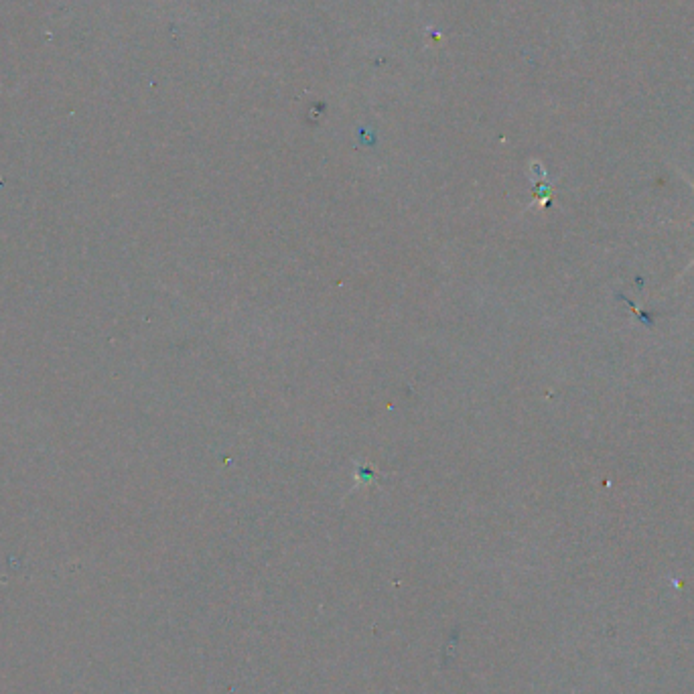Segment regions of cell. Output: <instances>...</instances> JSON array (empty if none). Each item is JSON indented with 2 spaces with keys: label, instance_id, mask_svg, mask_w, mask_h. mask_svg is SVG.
<instances>
[{
  "label": "cell",
  "instance_id": "1",
  "mask_svg": "<svg viewBox=\"0 0 694 694\" xmlns=\"http://www.w3.org/2000/svg\"><path fill=\"white\" fill-rule=\"evenodd\" d=\"M692 266H694V258H692V262H690V264H688V268H686V270H690V268H692Z\"/></svg>",
  "mask_w": 694,
  "mask_h": 694
}]
</instances>
